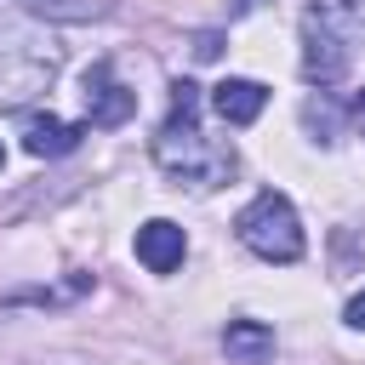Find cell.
I'll use <instances>...</instances> for the list:
<instances>
[{"label":"cell","mask_w":365,"mask_h":365,"mask_svg":"<svg viewBox=\"0 0 365 365\" xmlns=\"http://www.w3.org/2000/svg\"><path fill=\"white\" fill-rule=\"evenodd\" d=\"M154 160H160V171H171L177 182H194V188H217L234 177V148L200 131V86L194 80L171 86V114L154 131Z\"/></svg>","instance_id":"obj_1"},{"label":"cell","mask_w":365,"mask_h":365,"mask_svg":"<svg viewBox=\"0 0 365 365\" xmlns=\"http://www.w3.org/2000/svg\"><path fill=\"white\" fill-rule=\"evenodd\" d=\"M63 68V46L29 11H0V114L34 103Z\"/></svg>","instance_id":"obj_2"},{"label":"cell","mask_w":365,"mask_h":365,"mask_svg":"<svg viewBox=\"0 0 365 365\" xmlns=\"http://www.w3.org/2000/svg\"><path fill=\"white\" fill-rule=\"evenodd\" d=\"M240 245L257 251L262 262H297L302 257V222H297V205L274 188H262L245 211H240Z\"/></svg>","instance_id":"obj_3"},{"label":"cell","mask_w":365,"mask_h":365,"mask_svg":"<svg viewBox=\"0 0 365 365\" xmlns=\"http://www.w3.org/2000/svg\"><path fill=\"white\" fill-rule=\"evenodd\" d=\"M131 108H137V91H125L108 63H91L86 68V120L91 125H125Z\"/></svg>","instance_id":"obj_4"},{"label":"cell","mask_w":365,"mask_h":365,"mask_svg":"<svg viewBox=\"0 0 365 365\" xmlns=\"http://www.w3.org/2000/svg\"><path fill=\"white\" fill-rule=\"evenodd\" d=\"M182 257H188V234H182L177 222L154 217V222L137 228V262H143L148 274H177Z\"/></svg>","instance_id":"obj_5"},{"label":"cell","mask_w":365,"mask_h":365,"mask_svg":"<svg viewBox=\"0 0 365 365\" xmlns=\"http://www.w3.org/2000/svg\"><path fill=\"white\" fill-rule=\"evenodd\" d=\"M302 23L331 34V40H342V46H354L365 34V0H308Z\"/></svg>","instance_id":"obj_6"},{"label":"cell","mask_w":365,"mask_h":365,"mask_svg":"<svg viewBox=\"0 0 365 365\" xmlns=\"http://www.w3.org/2000/svg\"><path fill=\"white\" fill-rule=\"evenodd\" d=\"M74 143H80V125H68V120H57V114H34V120L23 125V148H29L34 160L74 154Z\"/></svg>","instance_id":"obj_7"},{"label":"cell","mask_w":365,"mask_h":365,"mask_svg":"<svg viewBox=\"0 0 365 365\" xmlns=\"http://www.w3.org/2000/svg\"><path fill=\"white\" fill-rule=\"evenodd\" d=\"M222 348H228L234 365H268V359H274V331H268L262 319H228Z\"/></svg>","instance_id":"obj_8"},{"label":"cell","mask_w":365,"mask_h":365,"mask_svg":"<svg viewBox=\"0 0 365 365\" xmlns=\"http://www.w3.org/2000/svg\"><path fill=\"white\" fill-rule=\"evenodd\" d=\"M262 103H268V91H262L257 80H222V86L211 91V108H217L228 125H251V120L262 114Z\"/></svg>","instance_id":"obj_9"},{"label":"cell","mask_w":365,"mask_h":365,"mask_svg":"<svg viewBox=\"0 0 365 365\" xmlns=\"http://www.w3.org/2000/svg\"><path fill=\"white\" fill-rule=\"evenodd\" d=\"M308 125H314V131H325V143H336V125H342V108L331 103V91H319V97L308 103Z\"/></svg>","instance_id":"obj_10"},{"label":"cell","mask_w":365,"mask_h":365,"mask_svg":"<svg viewBox=\"0 0 365 365\" xmlns=\"http://www.w3.org/2000/svg\"><path fill=\"white\" fill-rule=\"evenodd\" d=\"M217 51H222V34H217V29H205V34H194V57H200V63H211Z\"/></svg>","instance_id":"obj_11"},{"label":"cell","mask_w":365,"mask_h":365,"mask_svg":"<svg viewBox=\"0 0 365 365\" xmlns=\"http://www.w3.org/2000/svg\"><path fill=\"white\" fill-rule=\"evenodd\" d=\"M342 319H348L354 331H365V291H354V297H348V308H342Z\"/></svg>","instance_id":"obj_12"},{"label":"cell","mask_w":365,"mask_h":365,"mask_svg":"<svg viewBox=\"0 0 365 365\" xmlns=\"http://www.w3.org/2000/svg\"><path fill=\"white\" fill-rule=\"evenodd\" d=\"M0 165H6V148H0Z\"/></svg>","instance_id":"obj_13"}]
</instances>
